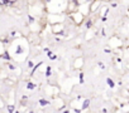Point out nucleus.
I'll return each instance as SVG.
<instances>
[{
  "mask_svg": "<svg viewBox=\"0 0 129 113\" xmlns=\"http://www.w3.org/2000/svg\"><path fill=\"white\" fill-rule=\"evenodd\" d=\"M25 87H27V89H29V90H33V89H36L37 84H36V83H33V82H28Z\"/></svg>",
  "mask_w": 129,
  "mask_h": 113,
  "instance_id": "3",
  "label": "nucleus"
},
{
  "mask_svg": "<svg viewBox=\"0 0 129 113\" xmlns=\"http://www.w3.org/2000/svg\"><path fill=\"white\" fill-rule=\"evenodd\" d=\"M12 48L14 49L13 50V56H15V58H18L19 55H25V53H27V48L19 42V39L15 40V43L12 45Z\"/></svg>",
  "mask_w": 129,
  "mask_h": 113,
  "instance_id": "1",
  "label": "nucleus"
},
{
  "mask_svg": "<svg viewBox=\"0 0 129 113\" xmlns=\"http://www.w3.org/2000/svg\"><path fill=\"white\" fill-rule=\"evenodd\" d=\"M44 76H46L47 78L52 76V68H51V67H47V68H46V73H44Z\"/></svg>",
  "mask_w": 129,
  "mask_h": 113,
  "instance_id": "6",
  "label": "nucleus"
},
{
  "mask_svg": "<svg viewBox=\"0 0 129 113\" xmlns=\"http://www.w3.org/2000/svg\"><path fill=\"white\" fill-rule=\"evenodd\" d=\"M15 3V0H2V4L3 5H12Z\"/></svg>",
  "mask_w": 129,
  "mask_h": 113,
  "instance_id": "4",
  "label": "nucleus"
},
{
  "mask_svg": "<svg viewBox=\"0 0 129 113\" xmlns=\"http://www.w3.org/2000/svg\"><path fill=\"white\" fill-rule=\"evenodd\" d=\"M7 110H9V112H14V107H13V106H8V107H7Z\"/></svg>",
  "mask_w": 129,
  "mask_h": 113,
  "instance_id": "11",
  "label": "nucleus"
},
{
  "mask_svg": "<svg viewBox=\"0 0 129 113\" xmlns=\"http://www.w3.org/2000/svg\"><path fill=\"white\" fill-rule=\"evenodd\" d=\"M8 68H9L10 70H15V69H17V67H15V66H13L12 63H8Z\"/></svg>",
  "mask_w": 129,
  "mask_h": 113,
  "instance_id": "10",
  "label": "nucleus"
},
{
  "mask_svg": "<svg viewBox=\"0 0 129 113\" xmlns=\"http://www.w3.org/2000/svg\"><path fill=\"white\" fill-rule=\"evenodd\" d=\"M33 67H34V62H33V60H30V59H29V60H27V68H28V69H32Z\"/></svg>",
  "mask_w": 129,
  "mask_h": 113,
  "instance_id": "8",
  "label": "nucleus"
},
{
  "mask_svg": "<svg viewBox=\"0 0 129 113\" xmlns=\"http://www.w3.org/2000/svg\"><path fill=\"white\" fill-rule=\"evenodd\" d=\"M99 67H100L101 69H104V68H105V67H104V63H101V62L99 63Z\"/></svg>",
  "mask_w": 129,
  "mask_h": 113,
  "instance_id": "13",
  "label": "nucleus"
},
{
  "mask_svg": "<svg viewBox=\"0 0 129 113\" xmlns=\"http://www.w3.org/2000/svg\"><path fill=\"white\" fill-rule=\"evenodd\" d=\"M52 2H53V0H44V4H46V5H48V4H49V3H52Z\"/></svg>",
  "mask_w": 129,
  "mask_h": 113,
  "instance_id": "12",
  "label": "nucleus"
},
{
  "mask_svg": "<svg viewBox=\"0 0 129 113\" xmlns=\"http://www.w3.org/2000/svg\"><path fill=\"white\" fill-rule=\"evenodd\" d=\"M89 106H90V99H85V100H84V104H82V108H81V110L86 109Z\"/></svg>",
  "mask_w": 129,
  "mask_h": 113,
  "instance_id": "7",
  "label": "nucleus"
},
{
  "mask_svg": "<svg viewBox=\"0 0 129 113\" xmlns=\"http://www.w3.org/2000/svg\"><path fill=\"white\" fill-rule=\"evenodd\" d=\"M38 104H39L41 107H47V106H49V104H51V102H49L48 99H44V98H41V99L38 100Z\"/></svg>",
  "mask_w": 129,
  "mask_h": 113,
  "instance_id": "2",
  "label": "nucleus"
},
{
  "mask_svg": "<svg viewBox=\"0 0 129 113\" xmlns=\"http://www.w3.org/2000/svg\"><path fill=\"white\" fill-rule=\"evenodd\" d=\"M106 83H108V86H109L110 88H114V87H115V83H114V80H113L111 78H106Z\"/></svg>",
  "mask_w": 129,
  "mask_h": 113,
  "instance_id": "5",
  "label": "nucleus"
},
{
  "mask_svg": "<svg viewBox=\"0 0 129 113\" xmlns=\"http://www.w3.org/2000/svg\"><path fill=\"white\" fill-rule=\"evenodd\" d=\"M92 26V20H86V23H85V28L86 29H90Z\"/></svg>",
  "mask_w": 129,
  "mask_h": 113,
  "instance_id": "9",
  "label": "nucleus"
}]
</instances>
